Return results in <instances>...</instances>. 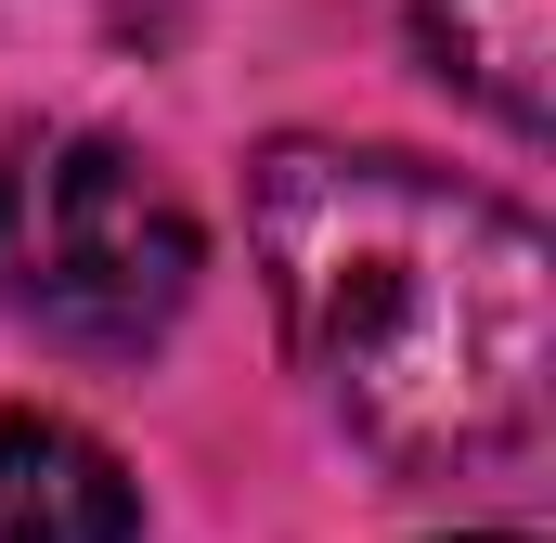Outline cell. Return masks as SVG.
I'll return each mask as SVG.
<instances>
[{
	"label": "cell",
	"mask_w": 556,
	"mask_h": 543,
	"mask_svg": "<svg viewBox=\"0 0 556 543\" xmlns=\"http://www.w3.org/2000/svg\"><path fill=\"white\" fill-rule=\"evenodd\" d=\"M247 247L273 324L376 466L479 479L544 453L556 260L518 194H479L389 142H273L247 168Z\"/></svg>",
	"instance_id": "obj_1"
},
{
	"label": "cell",
	"mask_w": 556,
	"mask_h": 543,
	"mask_svg": "<svg viewBox=\"0 0 556 543\" xmlns=\"http://www.w3.org/2000/svg\"><path fill=\"white\" fill-rule=\"evenodd\" d=\"M194 207L104 130L0 142V324L52 350H155L194 298Z\"/></svg>",
	"instance_id": "obj_2"
},
{
	"label": "cell",
	"mask_w": 556,
	"mask_h": 543,
	"mask_svg": "<svg viewBox=\"0 0 556 543\" xmlns=\"http://www.w3.org/2000/svg\"><path fill=\"white\" fill-rule=\"evenodd\" d=\"M0 543H142L130 466H117L78 414L13 402L0 414Z\"/></svg>",
	"instance_id": "obj_3"
},
{
	"label": "cell",
	"mask_w": 556,
	"mask_h": 543,
	"mask_svg": "<svg viewBox=\"0 0 556 543\" xmlns=\"http://www.w3.org/2000/svg\"><path fill=\"white\" fill-rule=\"evenodd\" d=\"M415 52L492 130L544 142L556 117V0H415Z\"/></svg>",
	"instance_id": "obj_4"
},
{
	"label": "cell",
	"mask_w": 556,
	"mask_h": 543,
	"mask_svg": "<svg viewBox=\"0 0 556 543\" xmlns=\"http://www.w3.org/2000/svg\"><path fill=\"white\" fill-rule=\"evenodd\" d=\"M466 543H531V531H466Z\"/></svg>",
	"instance_id": "obj_5"
}]
</instances>
